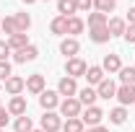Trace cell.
<instances>
[{
  "label": "cell",
  "mask_w": 135,
  "mask_h": 132,
  "mask_svg": "<svg viewBox=\"0 0 135 132\" xmlns=\"http://www.w3.org/2000/svg\"><path fill=\"white\" fill-rule=\"evenodd\" d=\"M31 132H44V130H42V127H39V130H31Z\"/></svg>",
  "instance_id": "obj_40"
},
{
  "label": "cell",
  "mask_w": 135,
  "mask_h": 132,
  "mask_svg": "<svg viewBox=\"0 0 135 132\" xmlns=\"http://www.w3.org/2000/svg\"><path fill=\"white\" fill-rule=\"evenodd\" d=\"M0 132H5V130H0Z\"/></svg>",
  "instance_id": "obj_42"
},
{
  "label": "cell",
  "mask_w": 135,
  "mask_h": 132,
  "mask_svg": "<svg viewBox=\"0 0 135 132\" xmlns=\"http://www.w3.org/2000/svg\"><path fill=\"white\" fill-rule=\"evenodd\" d=\"M60 101H62V99H60L57 91H50V88H47V91L39 93V106H42L44 111H55V109L60 106Z\"/></svg>",
  "instance_id": "obj_4"
},
{
  "label": "cell",
  "mask_w": 135,
  "mask_h": 132,
  "mask_svg": "<svg viewBox=\"0 0 135 132\" xmlns=\"http://www.w3.org/2000/svg\"><path fill=\"white\" fill-rule=\"evenodd\" d=\"M109 122H112V124H125V122H127V106H114V109H112V111H109Z\"/></svg>",
  "instance_id": "obj_23"
},
{
  "label": "cell",
  "mask_w": 135,
  "mask_h": 132,
  "mask_svg": "<svg viewBox=\"0 0 135 132\" xmlns=\"http://www.w3.org/2000/svg\"><path fill=\"white\" fill-rule=\"evenodd\" d=\"M50 31L55 34V36H65V34H68V18H65V16H57V18H52V23H50Z\"/></svg>",
  "instance_id": "obj_22"
},
{
  "label": "cell",
  "mask_w": 135,
  "mask_h": 132,
  "mask_svg": "<svg viewBox=\"0 0 135 132\" xmlns=\"http://www.w3.org/2000/svg\"><path fill=\"white\" fill-rule=\"evenodd\" d=\"M8 119H11V114H8V109H5V106H0V130H5Z\"/></svg>",
  "instance_id": "obj_35"
},
{
  "label": "cell",
  "mask_w": 135,
  "mask_h": 132,
  "mask_svg": "<svg viewBox=\"0 0 135 132\" xmlns=\"http://www.w3.org/2000/svg\"><path fill=\"white\" fill-rule=\"evenodd\" d=\"M3 88H5V93H11V96H21V93L26 91V80L18 78V75H11L8 80L3 83Z\"/></svg>",
  "instance_id": "obj_8"
},
{
  "label": "cell",
  "mask_w": 135,
  "mask_h": 132,
  "mask_svg": "<svg viewBox=\"0 0 135 132\" xmlns=\"http://www.w3.org/2000/svg\"><path fill=\"white\" fill-rule=\"evenodd\" d=\"M94 8H96L99 13H104V16H109V13L117 8V0H94Z\"/></svg>",
  "instance_id": "obj_26"
},
{
  "label": "cell",
  "mask_w": 135,
  "mask_h": 132,
  "mask_svg": "<svg viewBox=\"0 0 135 132\" xmlns=\"http://www.w3.org/2000/svg\"><path fill=\"white\" fill-rule=\"evenodd\" d=\"M60 52L65 54L68 60H70V57H78V52H81V44H78V39H75V36H65V39L60 42Z\"/></svg>",
  "instance_id": "obj_11"
},
{
  "label": "cell",
  "mask_w": 135,
  "mask_h": 132,
  "mask_svg": "<svg viewBox=\"0 0 135 132\" xmlns=\"http://www.w3.org/2000/svg\"><path fill=\"white\" fill-rule=\"evenodd\" d=\"M104 116H107V114L101 111L99 106H86L83 111H81V122H83L86 127H99Z\"/></svg>",
  "instance_id": "obj_3"
},
{
  "label": "cell",
  "mask_w": 135,
  "mask_h": 132,
  "mask_svg": "<svg viewBox=\"0 0 135 132\" xmlns=\"http://www.w3.org/2000/svg\"><path fill=\"white\" fill-rule=\"evenodd\" d=\"M130 88H133V99H135V85H130Z\"/></svg>",
  "instance_id": "obj_39"
},
{
  "label": "cell",
  "mask_w": 135,
  "mask_h": 132,
  "mask_svg": "<svg viewBox=\"0 0 135 132\" xmlns=\"http://www.w3.org/2000/svg\"><path fill=\"white\" fill-rule=\"evenodd\" d=\"M62 132H86V124L81 122V116H75V119L62 122Z\"/></svg>",
  "instance_id": "obj_27"
},
{
  "label": "cell",
  "mask_w": 135,
  "mask_h": 132,
  "mask_svg": "<svg viewBox=\"0 0 135 132\" xmlns=\"http://www.w3.org/2000/svg\"><path fill=\"white\" fill-rule=\"evenodd\" d=\"M88 39L94 44H107L112 36H109V29L107 26H96V29H88Z\"/></svg>",
  "instance_id": "obj_16"
},
{
  "label": "cell",
  "mask_w": 135,
  "mask_h": 132,
  "mask_svg": "<svg viewBox=\"0 0 135 132\" xmlns=\"http://www.w3.org/2000/svg\"><path fill=\"white\" fill-rule=\"evenodd\" d=\"M127 23H135V5L127 11Z\"/></svg>",
  "instance_id": "obj_36"
},
{
  "label": "cell",
  "mask_w": 135,
  "mask_h": 132,
  "mask_svg": "<svg viewBox=\"0 0 135 132\" xmlns=\"http://www.w3.org/2000/svg\"><path fill=\"white\" fill-rule=\"evenodd\" d=\"M36 57H39V49H36L34 44H29V47H23V49L13 52V60H16L18 65H26V62H34Z\"/></svg>",
  "instance_id": "obj_9"
},
{
  "label": "cell",
  "mask_w": 135,
  "mask_h": 132,
  "mask_svg": "<svg viewBox=\"0 0 135 132\" xmlns=\"http://www.w3.org/2000/svg\"><path fill=\"white\" fill-rule=\"evenodd\" d=\"M107 29H109V36H122L125 29H127V21L125 18H109L107 21Z\"/></svg>",
  "instance_id": "obj_18"
},
{
  "label": "cell",
  "mask_w": 135,
  "mask_h": 132,
  "mask_svg": "<svg viewBox=\"0 0 135 132\" xmlns=\"http://www.w3.org/2000/svg\"><path fill=\"white\" fill-rule=\"evenodd\" d=\"M114 99L119 101V106H130V104H135L133 88H130V85H117V96H114Z\"/></svg>",
  "instance_id": "obj_19"
},
{
  "label": "cell",
  "mask_w": 135,
  "mask_h": 132,
  "mask_svg": "<svg viewBox=\"0 0 135 132\" xmlns=\"http://www.w3.org/2000/svg\"><path fill=\"white\" fill-rule=\"evenodd\" d=\"M86 132H109V130H107L104 124H99V127H88V130H86Z\"/></svg>",
  "instance_id": "obj_37"
},
{
  "label": "cell",
  "mask_w": 135,
  "mask_h": 132,
  "mask_svg": "<svg viewBox=\"0 0 135 132\" xmlns=\"http://www.w3.org/2000/svg\"><path fill=\"white\" fill-rule=\"evenodd\" d=\"M0 29H3V34H5V36H13V34H18L16 18H13V16H5V18H0Z\"/></svg>",
  "instance_id": "obj_25"
},
{
  "label": "cell",
  "mask_w": 135,
  "mask_h": 132,
  "mask_svg": "<svg viewBox=\"0 0 135 132\" xmlns=\"http://www.w3.org/2000/svg\"><path fill=\"white\" fill-rule=\"evenodd\" d=\"M57 109H60V116L75 119V116H81V111H83V104L78 101V96H73V99H62Z\"/></svg>",
  "instance_id": "obj_1"
},
{
  "label": "cell",
  "mask_w": 135,
  "mask_h": 132,
  "mask_svg": "<svg viewBox=\"0 0 135 132\" xmlns=\"http://www.w3.org/2000/svg\"><path fill=\"white\" fill-rule=\"evenodd\" d=\"M96 93H99V99H114L117 96V83L112 80V78H104V80L96 85Z\"/></svg>",
  "instance_id": "obj_10"
},
{
  "label": "cell",
  "mask_w": 135,
  "mask_h": 132,
  "mask_svg": "<svg viewBox=\"0 0 135 132\" xmlns=\"http://www.w3.org/2000/svg\"><path fill=\"white\" fill-rule=\"evenodd\" d=\"M83 78L88 80V85H94V88H96V85H99V83L107 78V73L101 70V65H88V70H86Z\"/></svg>",
  "instance_id": "obj_15"
},
{
  "label": "cell",
  "mask_w": 135,
  "mask_h": 132,
  "mask_svg": "<svg viewBox=\"0 0 135 132\" xmlns=\"http://www.w3.org/2000/svg\"><path fill=\"white\" fill-rule=\"evenodd\" d=\"M101 70L109 73V75L119 73V70H122V60H119V54H104V60H101Z\"/></svg>",
  "instance_id": "obj_13"
},
{
  "label": "cell",
  "mask_w": 135,
  "mask_h": 132,
  "mask_svg": "<svg viewBox=\"0 0 135 132\" xmlns=\"http://www.w3.org/2000/svg\"><path fill=\"white\" fill-rule=\"evenodd\" d=\"M0 106H3V104H0Z\"/></svg>",
  "instance_id": "obj_43"
},
{
  "label": "cell",
  "mask_w": 135,
  "mask_h": 132,
  "mask_svg": "<svg viewBox=\"0 0 135 132\" xmlns=\"http://www.w3.org/2000/svg\"><path fill=\"white\" fill-rule=\"evenodd\" d=\"M13 52H11V47H8V42L5 39H0V62H8V57H11Z\"/></svg>",
  "instance_id": "obj_31"
},
{
  "label": "cell",
  "mask_w": 135,
  "mask_h": 132,
  "mask_svg": "<svg viewBox=\"0 0 135 132\" xmlns=\"http://www.w3.org/2000/svg\"><path fill=\"white\" fill-rule=\"evenodd\" d=\"M26 91L31 93V96H39L42 91H47V83H44V75L42 73H34L26 78Z\"/></svg>",
  "instance_id": "obj_7"
},
{
  "label": "cell",
  "mask_w": 135,
  "mask_h": 132,
  "mask_svg": "<svg viewBox=\"0 0 135 132\" xmlns=\"http://www.w3.org/2000/svg\"><path fill=\"white\" fill-rule=\"evenodd\" d=\"M13 18H16V26H18L21 34H26L29 29H31V16H29V13H16Z\"/></svg>",
  "instance_id": "obj_29"
},
{
  "label": "cell",
  "mask_w": 135,
  "mask_h": 132,
  "mask_svg": "<svg viewBox=\"0 0 135 132\" xmlns=\"http://www.w3.org/2000/svg\"><path fill=\"white\" fill-rule=\"evenodd\" d=\"M83 29H86V21L81 16H70V18H68V34H70V36L83 34Z\"/></svg>",
  "instance_id": "obj_21"
},
{
  "label": "cell",
  "mask_w": 135,
  "mask_h": 132,
  "mask_svg": "<svg viewBox=\"0 0 135 132\" xmlns=\"http://www.w3.org/2000/svg\"><path fill=\"white\" fill-rule=\"evenodd\" d=\"M119 75V83H122V85H135V65H122V70H119L117 73Z\"/></svg>",
  "instance_id": "obj_24"
},
{
  "label": "cell",
  "mask_w": 135,
  "mask_h": 132,
  "mask_svg": "<svg viewBox=\"0 0 135 132\" xmlns=\"http://www.w3.org/2000/svg\"><path fill=\"white\" fill-rule=\"evenodd\" d=\"M57 13H60V16H65V18L75 16V13H78L75 0H57Z\"/></svg>",
  "instance_id": "obj_20"
},
{
  "label": "cell",
  "mask_w": 135,
  "mask_h": 132,
  "mask_svg": "<svg viewBox=\"0 0 135 132\" xmlns=\"http://www.w3.org/2000/svg\"><path fill=\"white\" fill-rule=\"evenodd\" d=\"M96 99H99V93H96V88H94V85L78 88V101H81L83 106H96Z\"/></svg>",
  "instance_id": "obj_14"
},
{
  "label": "cell",
  "mask_w": 135,
  "mask_h": 132,
  "mask_svg": "<svg viewBox=\"0 0 135 132\" xmlns=\"http://www.w3.org/2000/svg\"><path fill=\"white\" fill-rule=\"evenodd\" d=\"M75 5H78V13H88L94 8V0H75Z\"/></svg>",
  "instance_id": "obj_34"
},
{
  "label": "cell",
  "mask_w": 135,
  "mask_h": 132,
  "mask_svg": "<svg viewBox=\"0 0 135 132\" xmlns=\"http://www.w3.org/2000/svg\"><path fill=\"white\" fill-rule=\"evenodd\" d=\"M39 127H42L44 132H60V130H62V116L57 114V111H44Z\"/></svg>",
  "instance_id": "obj_5"
},
{
  "label": "cell",
  "mask_w": 135,
  "mask_h": 132,
  "mask_svg": "<svg viewBox=\"0 0 135 132\" xmlns=\"http://www.w3.org/2000/svg\"><path fill=\"white\" fill-rule=\"evenodd\" d=\"M8 114L11 116H23L26 114V96H11V101H8Z\"/></svg>",
  "instance_id": "obj_12"
},
{
  "label": "cell",
  "mask_w": 135,
  "mask_h": 132,
  "mask_svg": "<svg viewBox=\"0 0 135 132\" xmlns=\"http://www.w3.org/2000/svg\"><path fill=\"white\" fill-rule=\"evenodd\" d=\"M8 42V47H11V52H18V49H23V47H29V34H13V36H8L5 39Z\"/></svg>",
  "instance_id": "obj_17"
},
{
  "label": "cell",
  "mask_w": 135,
  "mask_h": 132,
  "mask_svg": "<svg viewBox=\"0 0 135 132\" xmlns=\"http://www.w3.org/2000/svg\"><path fill=\"white\" fill-rule=\"evenodd\" d=\"M122 39L127 42V44H135V23H127V29L122 34Z\"/></svg>",
  "instance_id": "obj_32"
},
{
  "label": "cell",
  "mask_w": 135,
  "mask_h": 132,
  "mask_svg": "<svg viewBox=\"0 0 135 132\" xmlns=\"http://www.w3.org/2000/svg\"><path fill=\"white\" fill-rule=\"evenodd\" d=\"M57 93H60V96H65V99L78 96V83H75V78L62 75V78H60V83H57Z\"/></svg>",
  "instance_id": "obj_6"
},
{
  "label": "cell",
  "mask_w": 135,
  "mask_h": 132,
  "mask_svg": "<svg viewBox=\"0 0 135 132\" xmlns=\"http://www.w3.org/2000/svg\"><path fill=\"white\" fill-rule=\"evenodd\" d=\"M31 130H34V122H31L29 114L16 116V132H31Z\"/></svg>",
  "instance_id": "obj_30"
},
{
  "label": "cell",
  "mask_w": 135,
  "mask_h": 132,
  "mask_svg": "<svg viewBox=\"0 0 135 132\" xmlns=\"http://www.w3.org/2000/svg\"><path fill=\"white\" fill-rule=\"evenodd\" d=\"M11 75H13L11 73V62H0V83H5Z\"/></svg>",
  "instance_id": "obj_33"
},
{
  "label": "cell",
  "mask_w": 135,
  "mask_h": 132,
  "mask_svg": "<svg viewBox=\"0 0 135 132\" xmlns=\"http://www.w3.org/2000/svg\"><path fill=\"white\" fill-rule=\"evenodd\" d=\"M86 70H88V65H86V60H81V57H70L65 62V75L68 78H83L86 75Z\"/></svg>",
  "instance_id": "obj_2"
},
{
  "label": "cell",
  "mask_w": 135,
  "mask_h": 132,
  "mask_svg": "<svg viewBox=\"0 0 135 132\" xmlns=\"http://www.w3.org/2000/svg\"><path fill=\"white\" fill-rule=\"evenodd\" d=\"M0 91H3V83H0Z\"/></svg>",
  "instance_id": "obj_41"
},
{
  "label": "cell",
  "mask_w": 135,
  "mask_h": 132,
  "mask_svg": "<svg viewBox=\"0 0 135 132\" xmlns=\"http://www.w3.org/2000/svg\"><path fill=\"white\" fill-rule=\"evenodd\" d=\"M21 3H23V5H34L36 0H21Z\"/></svg>",
  "instance_id": "obj_38"
},
{
  "label": "cell",
  "mask_w": 135,
  "mask_h": 132,
  "mask_svg": "<svg viewBox=\"0 0 135 132\" xmlns=\"http://www.w3.org/2000/svg\"><path fill=\"white\" fill-rule=\"evenodd\" d=\"M107 21H109V16H104V13H99V11H94V13H88V29L107 26Z\"/></svg>",
  "instance_id": "obj_28"
}]
</instances>
